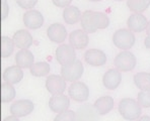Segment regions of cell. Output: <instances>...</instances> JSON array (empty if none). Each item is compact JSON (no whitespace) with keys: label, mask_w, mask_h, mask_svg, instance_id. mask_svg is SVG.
Returning <instances> with one entry per match:
<instances>
[{"label":"cell","mask_w":150,"mask_h":121,"mask_svg":"<svg viewBox=\"0 0 150 121\" xmlns=\"http://www.w3.org/2000/svg\"><path fill=\"white\" fill-rule=\"evenodd\" d=\"M136 121H150V116H148V115L140 116Z\"/></svg>","instance_id":"e575fe53"},{"label":"cell","mask_w":150,"mask_h":121,"mask_svg":"<svg viewBox=\"0 0 150 121\" xmlns=\"http://www.w3.org/2000/svg\"><path fill=\"white\" fill-rule=\"evenodd\" d=\"M16 4L23 9H33L38 3V0H15Z\"/></svg>","instance_id":"f546056e"},{"label":"cell","mask_w":150,"mask_h":121,"mask_svg":"<svg viewBox=\"0 0 150 121\" xmlns=\"http://www.w3.org/2000/svg\"><path fill=\"white\" fill-rule=\"evenodd\" d=\"M122 82L121 71L118 69H110L105 73L103 77V84L107 89L115 90L120 86Z\"/></svg>","instance_id":"5bb4252c"},{"label":"cell","mask_w":150,"mask_h":121,"mask_svg":"<svg viewBox=\"0 0 150 121\" xmlns=\"http://www.w3.org/2000/svg\"><path fill=\"white\" fill-rule=\"evenodd\" d=\"M146 34H147V36H150V21H148V25H147V28H146Z\"/></svg>","instance_id":"d590c367"},{"label":"cell","mask_w":150,"mask_h":121,"mask_svg":"<svg viewBox=\"0 0 150 121\" xmlns=\"http://www.w3.org/2000/svg\"><path fill=\"white\" fill-rule=\"evenodd\" d=\"M8 11H9V7H8V3L6 0H1V19L5 20L8 16Z\"/></svg>","instance_id":"4dcf8cb0"},{"label":"cell","mask_w":150,"mask_h":121,"mask_svg":"<svg viewBox=\"0 0 150 121\" xmlns=\"http://www.w3.org/2000/svg\"><path fill=\"white\" fill-rule=\"evenodd\" d=\"M13 43L19 50H28L33 45V36L26 29H18L13 34Z\"/></svg>","instance_id":"ac0fdd59"},{"label":"cell","mask_w":150,"mask_h":121,"mask_svg":"<svg viewBox=\"0 0 150 121\" xmlns=\"http://www.w3.org/2000/svg\"><path fill=\"white\" fill-rule=\"evenodd\" d=\"M135 36L133 31L129 28H121L118 29L112 36V43L118 48L123 50H128L135 45Z\"/></svg>","instance_id":"3957f363"},{"label":"cell","mask_w":150,"mask_h":121,"mask_svg":"<svg viewBox=\"0 0 150 121\" xmlns=\"http://www.w3.org/2000/svg\"><path fill=\"white\" fill-rule=\"evenodd\" d=\"M23 78V71L18 66H10L4 70L2 74V79L5 83L14 85L21 82Z\"/></svg>","instance_id":"d6986e66"},{"label":"cell","mask_w":150,"mask_h":121,"mask_svg":"<svg viewBox=\"0 0 150 121\" xmlns=\"http://www.w3.org/2000/svg\"><path fill=\"white\" fill-rule=\"evenodd\" d=\"M34 103L30 100H18L15 101L10 106V113L16 117H25L34 111Z\"/></svg>","instance_id":"9c48e42d"},{"label":"cell","mask_w":150,"mask_h":121,"mask_svg":"<svg viewBox=\"0 0 150 121\" xmlns=\"http://www.w3.org/2000/svg\"><path fill=\"white\" fill-rule=\"evenodd\" d=\"M50 70L51 67L47 62H38V63H35L30 68V74L34 77H38V78L48 76V74L50 73Z\"/></svg>","instance_id":"cb8c5ba5"},{"label":"cell","mask_w":150,"mask_h":121,"mask_svg":"<svg viewBox=\"0 0 150 121\" xmlns=\"http://www.w3.org/2000/svg\"><path fill=\"white\" fill-rule=\"evenodd\" d=\"M116 1H122V0H116Z\"/></svg>","instance_id":"74e56055"},{"label":"cell","mask_w":150,"mask_h":121,"mask_svg":"<svg viewBox=\"0 0 150 121\" xmlns=\"http://www.w3.org/2000/svg\"><path fill=\"white\" fill-rule=\"evenodd\" d=\"M137 60L133 52L129 50H124L116 56L114 60V65L116 69L121 72H129L135 69Z\"/></svg>","instance_id":"277c9868"},{"label":"cell","mask_w":150,"mask_h":121,"mask_svg":"<svg viewBox=\"0 0 150 121\" xmlns=\"http://www.w3.org/2000/svg\"><path fill=\"white\" fill-rule=\"evenodd\" d=\"M90 1H93V2H96V1H100V0H90Z\"/></svg>","instance_id":"8d00e7d4"},{"label":"cell","mask_w":150,"mask_h":121,"mask_svg":"<svg viewBox=\"0 0 150 121\" xmlns=\"http://www.w3.org/2000/svg\"><path fill=\"white\" fill-rule=\"evenodd\" d=\"M81 14L80 10L76 6H68L64 8L63 11V19L67 24H75L79 20H81Z\"/></svg>","instance_id":"7402d4cb"},{"label":"cell","mask_w":150,"mask_h":121,"mask_svg":"<svg viewBox=\"0 0 150 121\" xmlns=\"http://www.w3.org/2000/svg\"><path fill=\"white\" fill-rule=\"evenodd\" d=\"M134 84L141 91L150 90V73L140 72L134 75Z\"/></svg>","instance_id":"603a6c76"},{"label":"cell","mask_w":150,"mask_h":121,"mask_svg":"<svg viewBox=\"0 0 150 121\" xmlns=\"http://www.w3.org/2000/svg\"><path fill=\"white\" fill-rule=\"evenodd\" d=\"M148 20L142 13H132L127 20L128 28L133 32H141L146 30Z\"/></svg>","instance_id":"8fae6325"},{"label":"cell","mask_w":150,"mask_h":121,"mask_svg":"<svg viewBox=\"0 0 150 121\" xmlns=\"http://www.w3.org/2000/svg\"><path fill=\"white\" fill-rule=\"evenodd\" d=\"M52 2L56 6H58V7L66 8V7H68V6H70L72 0H52Z\"/></svg>","instance_id":"1f68e13d"},{"label":"cell","mask_w":150,"mask_h":121,"mask_svg":"<svg viewBox=\"0 0 150 121\" xmlns=\"http://www.w3.org/2000/svg\"><path fill=\"white\" fill-rule=\"evenodd\" d=\"M119 113L124 119L129 121L137 120L142 113V107L138 101L132 98H124L119 102Z\"/></svg>","instance_id":"7a4b0ae2"},{"label":"cell","mask_w":150,"mask_h":121,"mask_svg":"<svg viewBox=\"0 0 150 121\" xmlns=\"http://www.w3.org/2000/svg\"><path fill=\"white\" fill-rule=\"evenodd\" d=\"M47 36L50 41L56 43H62L67 37V29L61 23H53L48 27Z\"/></svg>","instance_id":"4fadbf2b"},{"label":"cell","mask_w":150,"mask_h":121,"mask_svg":"<svg viewBox=\"0 0 150 121\" xmlns=\"http://www.w3.org/2000/svg\"><path fill=\"white\" fill-rule=\"evenodd\" d=\"M137 101L141 105V107L150 108V90L139 92L137 95Z\"/></svg>","instance_id":"83f0119b"},{"label":"cell","mask_w":150,"mask_h":121,"mask_svg":"<svg viewBox=\"0 0 150 121\" xmlns=\"http://www.w3.org/2000/svg\"><path fill=\"white\" fill-rule=\"evenodd\" d=\"M89 43L88 34L83 29H75L69 34V45L75 50H83Z\"/></svg>","instance_id":"7c38bea8"},{"label":"cell","mask_w":150,"mask_h":121,"mask_svg":"<svg viewBox=\"0 0 150 121\" xmlns=\"http://www.w3.org/2000/svg\"><path fill=\"white\" fill-rule=\"evenodd\" d=\"M93 106L100 115H105L114 108V99L111 96H103L94 102Z\"/></svg>","instance_id":"44dd1931"},{"label":"cell","mask_w":150,"mask_h":121,"mask_svg":"<svg viewBox=\"0 0 150 121\" xmlns=\"http://www.w3.org/2000/svg\"><path fill=\"white\" fill-rule=\"evenodd\" d=\"M70 106V99L64 94L53 95L49 100V108L55 113H61L68 110Z\"/></svg>","instance_id":"9a60e30c"},{"label":"cell","mask_w":150,"mask_h":121,"mask_svg":"<svg viewBox=\"0 0 150 121\" xmlns=\"http://www.w3.org/2000/svg\"><path fill=\"white\" fill-rule=\"evenodd\" d=\"M84 67L80 60H75L69 65L62 66L61 68V76L68 82H76L82 76Z\"/></svg>","instance_id":"5b68a950"},{"label":"cell","mask_w":150,"mask_h":121,"mask_svg":"<svg viewBox=\"0 0 150 121\" xmlns=\"http://www.w3.org/2000/svg\"><path fill=\"white\" fill-rule=\"evenodd\" d=\"M14 43L13 39L6 36H1V56L2 58H8L12 55L14 50Z\"/></svg>","instance_id":"484cf974"},{"label":"cell","mask_w":150,"mask_h":121,"mask_svg":"<svg viewBox=\"0 0 150 121\" xmlns=\"http://www.w3.org/2000/svg\"><path fill=\"white\" fill-rule=\"evenodd\" d=\"M35 57L33 52L28 50H19L15 54V63L16 66L21 69H28L34 65Z\"/></svg>","instance_id":"ffe728a7"},{"label":"cell","mask_w":150,"mask_h":121,"mask_svg":"<svg viewBox=\"0 0 150 121\" xmlns=\"http://www.w3.org/2000/svg\"><path fill=\"white\" fill-rule=\"evenodd\" d=\"M3 121H19L18 117H16V116H7L6 118H4Z\"/></svg>","instance_id":"d6a6232c"},{"label":"cell","mask_w":150,"mask_h":121,"mask_svg":"<svg viewBox=\"0 0 150 121\" xmlns=\"http://www.w3.org/2000/svg\"><path fill=\"white\" fill-rule=\"evenodd\" d=\"M81 27L87 34H93L98 29H105L110 25V19L107 14L100 11L86 10L81 16Z\"/></svg>","instance_id":"6da1fadb"},{"label":"cell","mask_w":150,"mask_h":121,"mask_svg":"<svg viewBox=\"0 0 150 121\" xmlns=\"http://www.w3.org/2000/svg\"><path fill=\"white\" fill-rule=\"evenodd\" d=\"M75 114H76V121H98V115H100L94 106L91 104H84L80 106L75 112Z\"/></svg>","instance_id":"e0dca14e"},{"label":"cell","mask_w":150,"mask_h":121,"mask_svg":"<svg viewBox=\"0 0 150 121\" xmlns=\"http://www.w3.org/2000/svg\"><path fill=\"white\" fill-rule=\"evenodd\" d=\"M68 94L72 100L76 102H85L89 97V89L88 86L83 82H73L68 88Z\"/></svg>","instance_id":"52a82bcc"},{"label":"cell","mask_w":150,"mask_h":121,"mask_svg":"<svg viewBox=\"0 0 150 121\" xmlns=\"http://www.w3.org/2000/svg\"><path fill=\"white\" fill-rule=\"evenodd\" d=\"M16 96L14 87L7 83H2L1 85V101L2 103H7L12 101Z\"/></svg>","instance_id":"4316f807"},{"label":"cell","mask_w":150,"mask_h":121,"mask_svg":"<svg viewBox=\"0 0 150 121\" xmlns=\"http://www.w3.org/2000/svg\"><path fill=\"white\" fill-rule=\"evenodd\" d=\"M144 45L146 48H149L150 50V36H147L145 37V41H144Z\"/></svg>","instance_id":"836d02e7"},{"label":"cell","mask_w":150,"mask_h":121,"mask_svg":"<svg viewBox=\"0 0 150 121\" xmlns=\"http://www.w3.org/2000/svg\"><path fill=\"white\" fill-rule=\"evenodd\" d=\"M46 89L52 95H60L66 90V80L59 75H50L46 79Z\"/></svg>","instance_id":"ba28073f"},{"label":"cell","mask_w":150,"mask_h":121,"mask_svg":"<svg viewBox=\"0 0 150 121\" xmlns=\"http://www.w3.org/2000/svg\"><path fill=\"white\" fill-rule=\"evenodd\" d=\"M23 20L26 28L38 29L44 24V16L39 10L30 9L25 12L23 16Z\"/></svg>","instance_id":"30bf717a"},{"label":"cell","mask_w":150,"mask_h":121,"mask_svg":"<svg viewBox=\"0 0 150 121\" xmlns=\"http://www.w3.org/2000/svg\"><path fill=\"white\" fill-rule=\"evenodd\" d=\"M84 60L88 65L93 67H100L107 63V56L103 50L90 48L84 52Z\"/></svg>","instance_id":"2e32d148"},{"label":"cell","mask_w":150,"mask_h":121,"mask_svg":"<svg viewBox=\"0 0 150 121\" xmlns=\"http://www.w3.org/2000/svg\"><path fill=\"white\" fill-rule=\"evenodd\" d=\"M54 121H76V114L72 110H66L58 113V115L54 118Z\"/></svg>","instance_id":"f1b7e54d"},{"label":"cell","mask_w":150,"mask_h":121,"mask_svg":"<svg viewBox=\"0 0 150 121\" xmlns=\"http://www.w3.org/2000/svg\"><path fill=\"white\" fill-rule=\"evenodd\" d=\"M55 58L61 66L69 65L76 60L75 48L70 45H60L56 48Z\"/></svg>","instance_id":"8992f818"},{"label":"cell","mask_w":150,"mask_h":121,"mask_svg":"<svg viewBox=\"0 0 150 121\" xmlns=\"http://www.w3.org/2000/svg\"><path fill=\"white\" fill-rule=\"evenodd\" d=\"M129 9L134 13L144 12L150 5V0H127Z\"/></svg>","instance_id":"d4e9b609"}]
</instances>
